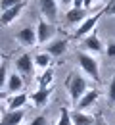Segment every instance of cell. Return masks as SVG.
I'll use <instances>...</instances> for the list:
<instances>
[{
	"mask_svg": "<svg viewBox=\"0 0 115 125\" xmlns=\"http://www.w3.org/2000/svg\"><path fill=\"white\" fill-rule=\"evenodd\" d=\"M65 87H67V91H69V96H71V100H73L75 106L79 104V100H81L82 96L88 93V83L79 73H71L65 81Z\"/></svg>",
	"mask_w": 115,
	"mask_h": 125,
	"instance_id": "obj_1",
	"label": "cell"
},
{
	"mask_svg": "<svg viewBox=\"0 0 115 125\" xmlns=\"http://www.w3.org/2000/svg\"><path fill=\"white\" fill-rule=\"evenodd\" d=\"M77 60H79L81 69L86 75H90L94 81H100V67H98V62H96L92 56H88L84 50H79V52H77Z\"/></svg>",
	"mask_w": 115,
	"mask_h": 125,
	"instance_id": "obj_2",
	"label": "cell"
},
{
	"mask_svg": "<svg viewBox=\"0 0 115 125\" xmlns=\"http://www.w3.org/2000/svg\"><path fill=\"white\" fill-rule=\"evenodd\" d=\"M54 35H56V25L46 21L44 17H40L38 25H36V41L38 42H48Z\"/></svg>",
	"mask_w": 115,
	"mask_h": 125,
	"instance_id": "obj_3",
	"label": "cell"
},
{
	"mask_svg": "<svg viewBox=\"0 0 115 125\" xmlns=\"http://www.w3.org/2000/svg\"><path fill=\"white\" fill-rule=\"evenodd\" d=\"M100 16H102V12H100V14H96V16H90V17H86V19L82 21L81 25L77 27V31H75V35H73V39H84V35L88 37V35L92 33V29L96 27V23H98Z\"/></svg>",
	"mask_w": 115,
	"mask_h": 125,
	"instance_id": "obj_4",
	"label": "cell"
},
{
	"mask_svg": "<svg viewBox=\"0 0 115 125\" xmlns=\"http://www.w3.org/2000/svg\"><path fill=\"white\" fill-rule=\"evenodd\" d=\"M38 4H40L42 16L46 17L50 23H54L56 17H58V2L56 0H38Z\"/></svg>",
	"mask_w": 115,
	"mask_h": 125,
	"instance_id": "obj_5",
	"label": "cell"
},
{
	"mask_svg": "<svg viewBox=\"0 0 115 125\" xmlns=\"http://www.w3.org/2000/svg\"><path fill=\"white\" fill-rule=\"evenodd\" d=\"M16 67L19 75H31L35 69V60L29 56V54H21L16 60Z\"/></svg>",
	"mask_w": 115,
	"mask_h": 125,
	"instance_id": "obj_6",
	"label": "cell"
},
{
	"mask_svg": "<svg viewBox=\"0 0 115 125\" xmlns=\"http://www.w3.org/2000/svg\"><path fill=\"white\" fill-rule=\"evenodd\" d=\"M25 4H27V2H21V4L14 6V8H8V10H4V12L0 14V25H10L12 21H16V17L21 14V10L25 8Z\"/></svg>",
	"mask_w": 115,
	"mask_h": 125,
	"instance_id": "obj_7",
	"label": "cell"
},
{
	"mask_svg": "<svg viewBox=\"0 0 115 125\" xmlns=\"http://www.w3.org/2000/svg\"><path fill=\"white\" fill-rule=\"evenodd\" d=\"M25 117V112L23 110H16V112H4L2 117H0V125H19Z\"/></svg>",
	"mask_w": 115,
	"mask_h": 125,
	"instance_id": "obj_8",
	"label": "cell"
},
{
	"mask_svg": "<svg viewBox=\"0 0 115 125\" xmlns=\"http://www.w3.org/2000/svg\"><path fill=\"white\" fill-rule=\"evenodd\" d=\"M81 48L90 50V52H102V50H104V44H102V41H100V37L96 33H90L88 37L82 39V46Z\"/></svg>",
	"mask_w": 115,
	"mask_h": 125,
	"instance_id": "obj_9",
	"label": "cell"
},
{
	"mask_svg": "<svg viewBox=\"0 0 115 125\" xmlns=\"http://www.w3.org/2000/svg\"><path fill=\"white\" fill-rule=\"evenodd\" d=\"M50 94H52V87H50V89H38V91H35L33 94H29V100L33 102L36 108H42V106L48 102Z\"/></svg>",
	"mask_w": 115,
	"mask_h": 125,
	"instance_id": "obj_10",
	"label": "cell"
},
{
	"mask_svg": "<svg viewBox=\"0 0 115 125\" xmlns=\"http://www.w3.org/2000/svg\"><path fill=\"white\" fill-rule=\"evenodd\" d=\"M84 19H86V10L84 8H71L65 16V21L69 25H73V23H79L81 25Z\"/></svg>",
	"mask_w": 115,
	"mask_h": 125,
	"instance_id": "obj_11",
	"label": "cell"
},
{
	"mask_svg": "<svg viewBox=\"0 0 115 125\" xmlns=\"http://www.w3.org/2000/svg\"><path fill=\"white\" fill-rule=\"evenodd\" d=\"M65 50H67V39H58V41L50 42L48 46H46V52H48L50 56H54V58L62 56Z\"/></svg>",
	"mask_w": 115,
	"mask_h": 125,
	"instance_id": "obj_12",
	"label": "cell"
},
{
	"mask_svg": "<svg viewBox=\"0 0 115 125\" xmlns=\"http://www.w3.org/2000/svg\"><path fill=\"white\" fill-rule=\"evenodd\" d=\"M17 41L21 44H25V46H31V44L36 42V31L31 29V27H25V29H21L17 33Z\"/></svg>",
	"mask_w": 115,
	"mask_h": 125,
	"instance_id": "obj_13",
	"label": "cell"
},
{
	"mask_svg": "<svg viewBox=\"0 0 115 125\" xmlns=\"http://www.w3.org/2000/svg\"><path fill=\"white\" fill-rule=\"evenodd\" d=\"M96 100H98V91H96V89H90V91H88V93H86V94L81 98V100H79L77 110L81 112V110L90 108V106H94V104H96Z\"/></svg>",
	"mask_w": 115,
	"mask_h": 125,
	"instance_id": "obj_14",
	"label": "cell"
},
{
	"mask_svg": "<svg viewBox=\"0 0 115 125\" xmlns=\"http://www.w3.org/2000/svg\"><path fill=\"white\" fill-rule=\"evenodd\" d=\"M71 121H73V125H94L96 117H92L90 114H82L79 110H75V112H71Z\"/></svg>",
	"mask_w": 115,
	"mask_h": 125,
	"instance_id": "obj_15",
	"label": "cell"
},
{
	"mask_svg": "<svg viewBox=\"0 0 115 125\" xmlns=\"http://www.w3.org/2000/svg\"><path fill=\"white\" fill-rule=\"evenodd\" d=\"M27 100H29V94H16V96H12L10 102H8V112L21 110L25 104H27Z\"/></svg>",
	"mask_w": 115,
	"mask_h": 125,
	"instance_id": "obj_16",
	"label": "cell"
},
{
	"mask_svg": "<svg viewBox=\"0 0 115 125\" xmlns=\"http://www.w3.org/2000/svg\"><path fill=\"white\" fill-rule=\"evenodd\" d=\"M23 89V77L19 73H12L8 77V91L10 93H19Z\"/></svg>",
	"mask_w": 115,
	"mask_h": 125,
	"instance_id": "obj_17",
	"label": "cell"
},
{
	"mask_svg": "<svg viewBox=\"0 0 115 125\" xmlns=\"http://www.w3.org/2000/svg\"><path fill=\"white\" fill-rule=\"evenodd\" d=\"M52 81H54V69L48 67V69L38 77V89H50Z\"/></svg>",
	"mask_w": 115,
	"mask_h": 125,
	"instance_id": "obj_18",
	"label": "cell"
},
{
	"mask_svg": "<svg viewBox=\"0 0 115 125\" xmlns=\"http://www.w3.org/2000/svg\"><path fill=\"white\" fill-rule=\"evenodd\" d=\"M50 60H52V56H50L48 52L36 54V56H35V65H36V67H42V69H48L50 67Z\"/></svg>",
	"mask_w": 115,
	"mask_h": 125,
	"instance_id": "obj_19",
	"label": "cell"
},
{
	"mask_svg": "<svg viewBox=\"0 0 115 125\" xmlns=\"http://www.w3.org/2000/svg\"><path fill=\"white\" fill-rule=\"evenodd\" d=\"M58 125H73L71 121V112L67 108H60V119H58Z\"/></svg>",
	"mask_w": 115,
	"mask_h": 125,
	"instance_id": "obj_20",
	"label": "cell"
},
{
	"mask_svg": "<svg viewBox=\"0 0 115 125\" xmlns=\"http://www.w3.org/2000/svg\"><path fill=\"white\" fill-rule=\"evenodd\" d=\"M6 85H8V67L2 63V65H0V91H2Z\"/></svg>",
	"mask_w": 115,
	"mask_h": 125,
	"instance_id": "obj_21",
	"label": "cell"
},
{
	"mask_svg": "<svg viewBox=\"0 0 115 125\" xmlns=\"http://www.w3.org/2000/svg\"><path fill=\"white\" fill-rule=\"evenodd\" d=\"M21 2H27V0H0V8H2V12H4V10L14 8L17 4H21Z\"/></svg>",
	"mask_w": 115,
	"mask_h": 125,
	"instance_id": "obj_22",
	"label": "cell"
},
{
	"mask_svg": "<svg viewBox=\"0 0 115 125\" xmlns=\"http://www.w3.org/2000/svg\"><path fill=\"white\" fill-rule=\"evenodd\" d=\"M107 100H109V104H115V75L109 83V89H107Z\"/></svg>",
	"mask_w": 115,
	"mask_h": 125,
	"instance_id": "obj_23",
	"label": "cell"
},
{
	"mask_svg": "<svg viewBox=\"0 0 115 125\" xmlns=\"http://www.w3.org/2000/svg\"><path fill=\"white\" fill-rule=\"evenodd\" d=\"M92 2L94 0H73V8H84V10H88L92 6Z\"/></svg>",
	"mask_w": 115,
	"mask_h": 125,
	"instance_id": "obj_24",
	"label": "cell"
},
{
	"mask_svg": "<svg viewBox=\"0 0 115 125\" xmlns=\"http://www.w3.org/2000/svg\"><path fill=\"white\" fill-rule=\"evenodd\" d=\"M102 16H115V0H113V2H109V4L102 10Z\"/></svg>",
	"mask_w": 115,
	"mask_h": 125,
	"instance_id": "obj_25",
	"label": "cell"
},
{
	"mask_svg": "<svg viewBox=\"0 0 115 125\" xmlns=\"http://www.w3.org/2000/svg\"><path fill=\"white\" fill-rule=\"evenodd\" d=\"M29 125H48V121H46V115H42V114H40V115L33 117Z\"/></svg>",
	"mask_w": 115,
	"mask_h": 125,
	"instance_id": "obj_26",
	"label": "cell"
},
{
	"mask_svg": "<svg viewBox=\"0 0 115 125\" xmlns=\"http://www.w3.org/2000/svg\"><path fill=\"white\" fill-rule=\"evenodd\" d=\"M106 54H107L109 58H115V41H109V42H107V46H106Z\"/></svg>",
	"mask_w": 115,
	"mask_h": 125,
	"instance_id": "obj_27",
	"label": "cell"
},
{
	"mask_svg": "<svg viewBox=\"0 0 115 125\" xmlns=\"http://www.w3.org/2000/svg\"><path fill=\"white\" fill-rule=\"evenodd\" d=\"M94 125H107V123H106V119H104V115H102V114H98V115H96V121H94Z\"/></svg>",
	"mask_w": 115,
	"mask_h": 125,
	"instance_id": "obj_28",
	"label": "cell"
},
{
	"mask_svg": "<svg viewBox=\"0 0 115 125\" xmlns=\"http://www.w3.org/2000/svg\"><path fill=\"white\" fill-rule=\"evenodd\" d=\"M4 98H6V93H4V91H0V102H2Z\"/></svg>",
	"mask_w": 115,
	"mask_h": 125,
	"instance_id": "obj_29",
	"label": "cell"
},
{
	"mask_svg": "<svg viewBox=\"0 0 115 125\" xmlns=\"http://www.w3.org/2000/svg\"><path fill=\"white\" fill-rule=\"evenodd\" d=\"M60 2H62V4H69V2L73 4V0H60Z\"/></svg>",
	"mask_w": 115,
	"mask_h": 125,
	"instance_id": "obj_30",
	"label": "cell"
}]
</instances>
